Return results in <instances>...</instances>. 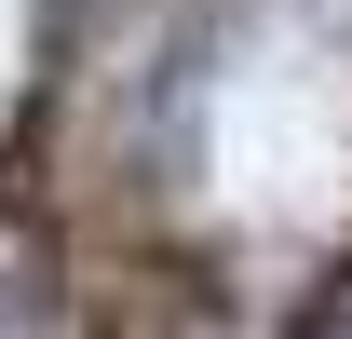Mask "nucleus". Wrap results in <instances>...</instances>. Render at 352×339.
Returning <instances> with one entry per match:
<instances>
[{
	"instance_id": "nucleus-1",
	"label": "nucleus",
	"mask_w": 352,
	"mask_h": 339,
	"mask_svg": "<svg viewBox=\"0 0 352 339\" xmlns=\"http://www.w3.org/2000/svg\"><path fill=\"white\" fill-rule=\"evenodd\" d=\"M68 326V271H54V231L28 204H0V339H54Z\"/></svg>"
},
{
	"instance_id": "nucleus-2",
	"label": "nucleus",
	"mask_w": 352,
	"mask_h": 339,
	"mask_svg": "<svg viewBox=\"0 0 352 339\" xmlns=\"http://www.w3.org/2000/svg\"><path fill=\"white\" fill-rule=\"evenodd\" d=\"M298 339H352V271H339V285H325V298L298 312Z\"/></svg>"
}]
</instances>
